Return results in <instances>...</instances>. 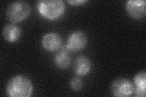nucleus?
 <instances>
[{
  "instance_id": "obj_1",
  "label": "nucleus",
  "mask_w": 146,
  "mask_h": 97,
  "mask_svg": "<svg viewBox=\"0 0 146 97\" xmlns=\"http://www.w3.org/2000/svg\"><path fill=\"white\" fill-rule=\"evenodd\" d=\"M33 82L29 77L17 75L8 81L6 92L11 97H30L33 95Z\"/></svg>"
},
{
  "instance_id": "obj_2",
  "label": "nucleus",
  "mask_w": 146,
  "mask_h": 97,
  "mask_svg": "<svg viewBox=\"0 0 146 97\" xmlns=\"http://www.w3.org/2000/svg\"><path fill=\"white\" fill-rule=\"evenodd\" d=\"M36 9L45 19L55 21L64 14L66 6L62 0H41L37 1Z\"/></svg>"
},
{
  "instance_id": "obj_3",
  "label": "nucleus",
  "mask_w": 146,
  "mask_h": 97,
  "mask_svg": "<svg viewBox=\"0 0 146 97\" xmlns=\"http://www.w3.org/2000/svg\"><path fill=\"white\" fill-rule=\"evenodd\" d=\"M31 7L27 2L15 1L9 4L6 10V16L11 23L21 22L28 17Z\"/></svg>"
},
{
  "instance_id": "obj_4",
  "label": "nucleus",
  "mask_w": 146,
  "mask_h": 97,
  "mask_svg": "<svg viewBox=\"0 0 146 97\" xmlns=\"http://www.w3.org/2000/svg\"><path fill=\"white\" fill-rule=\"evenodd\" d=\"M110 89L114 96L125 97L129 96L133 94L135 86L129 80L120 78L112 82Z\"/></svg>"
},
{
  "instance_id": "obj_5",
  "label": "nucleus",
  "mask_w": 146,
  "mask_h": 97,
  "mask_svg": "<svg viewBox=\"0 0 146 97\" xmlns=\"http://www.w3.org/2000/svg\"><path fill=\"white\" fill-rule=\"evenodd\" d=\"M125 11L131 18L141 19L145 16L146 1L145 0H129L125 3Z\"/></svg>"
},
{
  "instance_id": "obj_6",
  "label": "nucleus",
  "mask_w": 146,
  "mask_h": 97,
  "mask_svg": "<svg viewBox=\"0 0 146 97\" xmlns=\"http://www.w3.org/2000/svg\"><path fill=\"white\" fill-rule=\"evenodd\" d=\"M87 37L83 32H73L68 39L66 46L71 52H79L87 44Z\"/></svg>"
},
{
  "instance_id": "obj_7",
  "label": "nucleus",
  "mask_w": 146,
  "mask_h": 97,
  "mask_svg": "<svg viewBox=\"0 0 146 97\" xmlns=\"http://www.w3.org/2000/svg\"><path fill=\"white\" fill-rule=\"evenodd\" d=\"M42 45L48 52H56L62 46V38L56 32H49L42 37Z\"/></svg>"
},
{
  "instance_id": "obj_8",
  "label": "nucleus",
  "mask_w": 146,
  "mask_h": 97,
  "mask_svg": "<svg viewBox=\"0 0 146 97\" xmlns=\"http://www.w3.org/2000/svg\"><path fill=\"white\" fill-rule=\"evenodd\" d=\"M70 52L66 46H62L60 49L57 50L54 59V64L57 67L64 70L70 66L71 61Z\"/></svg>"
},
{
  "instance_id": "obj_9",
  "label": "nucleus",
  "mask_w": 146,
  "mask_h": 97,
  "mask_svg": "<svg viewBox=\"0 0 146 97\" xmlns=\"http://www.w3.org/2000/svg\"><path fill=\"white\" fill-rule=\"evenodd\" d=\"M91 62L90 59L84 55H80L75 59L74 63V70L77 75L84 77L88 75L91 71Z\"/></svg>"
},
{
  "instance_id": "obj_10",
  "label": "nucleus",
  "mask_w": 146,
  "mask_h": 97,
  "mask_svg": "<svg viewBox=\"0 0 146 97\" xmlns=\"http://www.w3.org/2000/svg\"><path fill=\"white\" fill-rule=\"evenodd\" d=\"M21 34L20 27L13 23H9L4 26L2 30L4 39L9 43H15L20 39Z\"/></svg>"
},
{
  "instance_id": "obj_11",
  "label": "nucleus",
  "mask_w": 146,
  "mask_h": 97,
  "mask_svg": "<svg viewBox=\"0 0 146 97\" xmlns=\"http://www.w3.org/2000/svg\"><path fill=\"white\" fill-rule=\"evenodd\" d=\"M135 88L146 90V72L141 71L138 72L133 78Z\"/></svg>"
},
{
  "instance_id": "obj_12",
  "label": "nucleus",
  "mask_w": 146,
  "mask_h": 97,
  "mask_svg": "<svg viewBox=\"0 0 146 97\" xmlns=\"http://www.w3.org/2000/svg\"><path fill=\"white\" fill-rule=\"evenodd\" d=\"M70 86L72 90L79 91L83 87V82L79 77L72 78L70 81Z\"/></svg>"
},
{
  "instance_id": "obj_13",
  "label": "nucleus",
  "mask_w": 146,
  "mask_h": 97,
  "mask_svg": "<svg viewBox=\"0 0 146 97\" xmlns=\"http://www.w3.org/2000/svg\"><path fill=\"white\" fill-rule=\"evenodd\" d=\"M87 2L86 0H70L68 3L72 6H80Z\"/></svg>"
}]
</instances>
